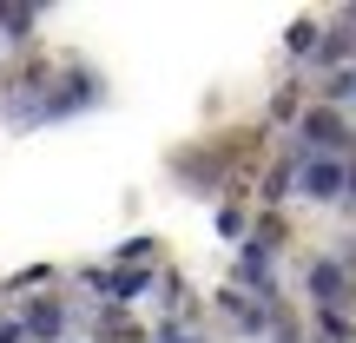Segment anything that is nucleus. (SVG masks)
<instances>
[{
    "label": "nucleus",
    "instance_id": "nucleus-1",
    "mask_svg": "<svg viewBox=\"0 0 356 343\" xmlns=\"http://www.w3.org/2000/svg\"><path fill=\"white\" fill-rule=\"evenodd\" d=\"M304 185L317 191V198H330V191H337V166H330V159H317V166L304 172Z\"/></svg>",
    "mask_w": 356,
    "mask_h": 343
},
{
    "label": "nucleus",
    "instance_id": "nucleus-2",
    "mask_svg": "<svg viewBox=\"0 0 356 343\" xmlns=\"http://www.w3.org/2000/svg\"><path fill=\"white\" fill-rule=\"evenodd\" d=\"M26 324H33L40 337H60V310H53V304H40V310H33V317H26Z\"/></svg>",
    "mask_w": 356,
    "mask_h": 343
}]
</instances>
